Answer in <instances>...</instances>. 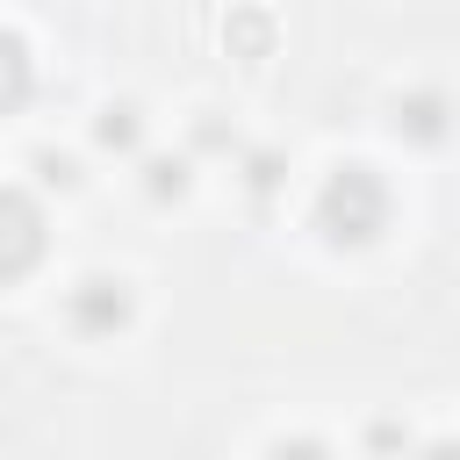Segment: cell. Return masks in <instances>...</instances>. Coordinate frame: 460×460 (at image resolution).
I'll return each instance as SVG.
<instances>
[{
  "instance_id": "6da1fadb",
  "label": "cell",
  "mask_w": 460,
  "mask_h": 460,
  "mask_svg": "<svg viewBox=\"0 0 460 460\" xmlns=\"http://www.w3.org/2000/svg\"><path fill=\"white\" fill-rule=\"evenodd\" d=\"M323 230L331 237H352V244H367L374 230H381V216H388V194H381V180L367 172V165H345V172H331V187H323Z\"/></svg>"
},
{
  "instance_id": "7a4b0ae2",
  "label": "cell",
  "mask_w": 460,
  "mask_h": 460,
  "mask_svg": "<svg viewBox=\"0 0 460 460\" xmlns=\"http://www.w3.org/2000/svg\"><path fill=\"white\" fill-rule=\"evenodd\" d=\"M36 259H43V216H36V201H29V194L0 187V280L29 273Z\"/></svg>"
},
{
  "instance_id": "3957f363",
  "label": "cell",
  "mask_w": 460,
  "mask_h": 460,
  "mask_svg": "<svg viewBox=\"0 0 460 460\" xmlns=\"http://www.w3.org/2000/svg\"><path fill=\"white\" fill-rule=\"evenodd\" d=\"M72 316H79L86 331H115V323L129 316V295H122V280H79V295H72Z\"/></svg>"
},
{
  "instance_id": "277c9868",
  "label": "cell",
  "mask_w": 460,
  "mask_h": 460,
  "mask_svg": "<svg viewBox=\"0 0 460 460\" xmlns=\"http://www.w3.org/2000/svg\"><path fill=\"white\" fill-rule=\"evenodd\" d=\"M22 93H29V58H22V43L0 29V115L22 108Z\"/></svg>"
},
{
  "instance_id": "5b68a950",
  "label": "cell",
  "mask_w": 460,
  "mask_h": 460,
  "mask_svg": "<svg viewBox=\"0 0 460 460\" xmlns=\"http://www.w3.org/2000/svg\"><path fill=\"white\" fill-rule=\"evenodd\" d=\"M273 460H323V446H309V438H295V446H273Z\"/></svg>"
},
{
  "instance_id": "8992f818",
  "label": "cell",
  "mask_w": 460,
  "mask_h": 460,
  "mask_svg": "<svg viewBox=\"0 0 460 460\" xmlns=\"http://www.w3.org/2000/svg\"><path fill=\"white\" fill-rule=\"evenodd\" d=\"M424 460H460V446H438V453H424Z\"/></svg>"
}]
</instances>
